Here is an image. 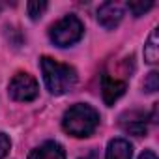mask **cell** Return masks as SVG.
Returning <instances> with one entry per match:
<instances>
[{
    "label": "cell",
    "instance_id": "8",
    "mask_svg": "<svg viewBox=\"0 0 159 159\" xmlns=\"http://www.w3.org/2000/svg\"><path fill=\"white\" fill-rule=\"evenodd\" d=\"M133 157V146L125 139H114L107 146L105 159H131Z\"/></svg>",
    "mask_w": 159,
    "mask_h": 159
},
{
    "label": "cell",
    "instance_id": "5",
    "mask_svg": "<svg viewBox=\"0 0 159 159\" xmlns=\"http://www.w3.org/2000/svg\"><path fill=\"white\" fill-rule=\"evenodd\" d=\"M122 17H124V8H122L118 2H105V4H101L99 10H98V21H99V25H101L103 28H107V30L116 28V26L120 25Z\"/></svg>",
    "mask_w": 159,
    "mask_h": 159
},
{
    "label": "cell",
    "instance_id": "4",
    "mask_svg": "<svg viewBox=\"0 0 159 159\" xmlns=\"http://www.w3.org/2000/svg\"><path fill=\"white\" fill-rule=\"evenodd\" d=\"M39 94V86H38V81L30 75V73H15L13 79L10 81V96L15 99V101H34Z\"/></svg>",
    "mask_w": 159,
    "mask_h": 159
},
{
    "label": "cell",
    "instance_id": "1",
    "mask_svg": "<svg viewBox=\"0 0 159 159\" xmlns=\"http://www.w3.org/2000/svg\"><path fill=\"white\" fill-rule=\"evenodd\" d=\"M98 125H99V112L86 103H77L69 107L62 118L64 131L77 139L90 137L98 129Z\"/></svg>",
    "mask_w": 159,
    "mask_h": 159
},
{
    "label": "cell",
    "instance_id": "14",
    "mask_svg": "<svg viewBox=\"0 0 159 159\" xmlns=\"http://www.w3.org/2000/svg\"><path fill=\"white\" fill-rule=\"evenodd\" d=\"M10 148H11V140L6 133L0 131V159H4L8 153H10Z\"/></svg>",
    "mask_w": 159,
    "mask_h": 159
},
{
    "label": "cell",
    "instance_id": "16",
    "mask_svg": "<svg viewBox=\"0 0 159 159\" xmlns=\"http://www.w3.org/2000/svg\"><path fill=\"white\" fill-rule=\"evenodd\" d=\"M81 159H98V155H96V152H92L90 155H84V157H81Z\"/></svg>",
    "mask_w": 159,
    "mask_h": 159
},
{
    "label": "cell",
    "instance_id": "12",
    "mask_svg": "<svg viewBox=\"0 0 159 159\" xmlns=\"http://www.w3.org/2000/svg\"><path fill=\"white\" fill-rule=\"evenodd\" d=\"M153 8V2H129L127 4V10L135 15V17H140V15H144L148 10H152Z\"/></svg>",
    "mask_w": 159,
    "mask_h": 159
},
{
    "label": "cell",
    "instance_id": "2",
    "mask_svg": "<svg viewBox=\"0 0 159 159\" xmlns=\"http://www.w3.org/2000/svg\"><path fill=\"white\" fill-rule=\"evenodd\" d=\"M41 73H43V79H45V84H47L49 92L54 96H62L77 84L75 67L62 64L51 56L41 58Z\"/></svg>",
    "mask_w": 159,
    "mask_h": 159
},
{
    "label": "cell",
    "instance_id": "6",
    "mask_svg": "<svg viewBox=\"0 0 159 159\" xmlns=\"http://www.w3.org/2000/svg\"><path fill=\"white\" fill-rule=\"evenodd\" d=\"M127 84L124 81H118L114 77H109V75H103L101 79V94H103V101L107 105H114L125 92Z\"/></svg>",
    "mask_w": 159,
    "mask_h": 159
},
{
    "label": "cell",
    "instance_id": "7",
    "mask_svg": "<svg viewBox=\"0 0 159 159\" xmlns=\"http://www.w3.org/2000/svg\"><path fill=\"white\" fill-rule=\"evenodd\" d=\"M28 159H66V150L54 140H47L28 153Z\"/></svg>",
    "mask_w": 159,
    "mask_h": 159
},
{
    "label": "cell",
    "instance_id": "11",
    "mask_svg": "<svg viewBox=\"0 0 159 159\" xmlns=\"http://www.w3.org/2000/svg\"><path fill=\"white\" fill-rule=\"evenodd\" d=\"M47 2H39V0H36V2H28L26 4V10H28V15H30V19L32 21H38L43 13H45V10H47Z\"/></svg>",
    "mask_w": 159,
    "mask_h": 159
},
{
    "label": "cell",
    "instance_id": "9",
    "mask_svg": "<svg viewBox=\"0 0 159 159\" xmlns=\"http://www.w3.org/2000/svg\"><path fill=\"white\" fill-rule=\"evenodd\" d=\"M144 58L146 62L150 64H155L157 58H159V47H157V28L152 30L150 38H148V43L144 45Z\"/></svg>",
    "mask_w": 159,
    "mask_h": 159
},
{
    "label": "cell",
    "instance_id": "10",
    "mask_svg": "<svg viewBox=\"0 0 159 159\" xmlns=\"http://www.w3.org/2000/svg\"><path fill=\"white\" fill-rule=\"evenodd\" d=\"M122 127L127 131V133H133L137 137H142L146 133V122H144V116H129V120H122Z\"/></svg>",
    "mask_w": 159,
    "mask_h": 159
},
{
    "label": "cell",
    "instance_id": "15",
    "mask_svg": "<svg viewBox=\"0 0 159 159\" xmlns=\"http://www.w3.org/2000/svg\"><path fill=\"white\" fill-rule=\"evenodd\" d=\"M139 159H157V155L152 152V150H144L142 153H140V157Z\"/></svg>",
    "mask_w": 159,
    "mask_h": 159
},
{
    "label": "cell",
    "instance_id": "3",
    "mask_svg": "<svg viewBox=\"0 0 159 159\" xmlns=\"http://www.w3.org/2000/svg\"><path fill=\"white\" fill-rule=\"evenodd\" d=\"M83 34H84V26L77 15L62 17L49 30V38L56 47H71L83 38Z\"/></svg>",
    "mask_w": 159,
    "mask_h": 159
},
{
    "label": "cell",
    "instance_id": "13",
    "mask_svg": "<svg viewBox=\"0 0 159 159\" xmlns=\"http://www.w3.org/2000/svg\"><path fill=\"white\" fill-rule=\"evenodd\" d=\"M157 88H159V73L152 71V73H148L146 81H144V90L146 92H155Z\"/></svg>",
    "mask_w": 159,
    "mask_h": 159
}]
</instances>
